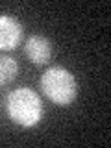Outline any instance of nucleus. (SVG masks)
I'll use <instances>...</instances> for the list:
<instances>
[{
    "label": "nucleus",
    "instance_id": "nucleus-2",
    "mask_svg": "<svg viewBox=\"0 0 111 148\" xmlns=\"http://www.w3.org/2000/svg\"><path fill=\"white\" fill-rule=\"evenodd\" d=\"M41 89L52 104L65 108L76 100L78 82L71 71L58 65L45 71V74L41 76Z\"/></svg>",
    "mask_w": 111,
    "mask_h": 148
},
{
    "label": "nucleus",
    "instance_id": "nucleus-5",
    "mask_svg": "<svg viewBox=\"0 0 111 148\" xmlns=\"http://www.w3.org/2000/svg\"><path fill=\"white\" fill-rule=\"evenodd\" d=\"M18 65L11 56H0V87L9 85L17 78Z\"/></svg>",
    "mask_w": 111,
    "mask_h": 148
},
{
    "label": "nucleus",
    "instance_id": "nucleus-4",
    "mask_svg": "<svg viewBox=\"0 0 111 148\" xmlns=\"http://www.w3.org/2000/svg\"><path fill=\"white\" fill-rule=\"evenodd\" d=\"M24 54L34 65H45L52 58V45L45 35H30L24 43Z\"/></svg>",
    "mask_w": 111,
    "mask_h": 148
},
{
    "label": "nucleus",
    "instance_id": "nucleus-3",
    "mask_svg": "<svg viewBox=\"0 0 111 148\" xmlns=\"http://www.w3.org/2000/svg\"><path fill=\"white\" fill-rule=\"evenodd\" d=\"M22 41V24L11 15H0V50H15Z\"/></svg>",
    "mask_w": 111,
    "mask_h": 148
},
{
    "label": "nucleus",
    "instance_id": "nucleus-1",
    "mask_svg": "<svg viewBox=\"0 0 111 148\" xmlns=\"http://www.w3.org/2000/svg\"><path fill=\"white\" fill-rule=\"evenodd\" d=\"M6 108L9 119L22 128H34L43 119V104L39 95L28 87H18L9 92Z\"/></svg>",
    "mask_w": 111,
    "mask_h": 148
}]
</instances>
